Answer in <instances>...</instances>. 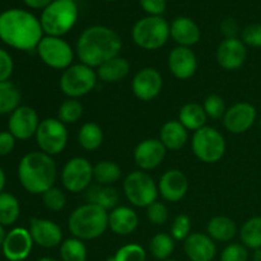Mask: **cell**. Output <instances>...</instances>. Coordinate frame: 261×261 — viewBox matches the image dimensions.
<instances>
[{
	"mask_svg": "<svg viewBox=\"0 0 261 261\" xmlns=\"http://www.w3.org/2000/svg\"><path fill=\"white\" fill-rule=\"evenodd\" d=\"M43 38L40 19L23 9H9L0 14V40L17 50L37 48Z\"/></svg>",
	"mask_w": 261,
	"mask_h": 261,
	"instance_id": "cell-1",
	"label": "cell"
},
{
	"mask_svg": "<svg viewBox=\"0 0 261 261\" xmlns=\"http://www.w3.org/2000/svg\"><path fill=\"white\" fill-rule=\"evenodd\" d=\"M122 47L120 36L106 25L86 28L76 41V55L91 68H98L107 60L119 56Z\"/></svg>",
	"mask_w": 261,
	"mask_h": 261,
	"instance_id": "cell-2",
	"label": "cell"
},
{
	"mask_svg": "<svg viewBox=\"0 0 261 261\" xmlns=\"http://www.w3.org/2000/svg\"><path fill=\"white\" fill-rule=\"evenodd\" d=\"M55 161L43 152H31L20 160L18 166V178L25 191L33 195L43 194L54 186L56 181Z\"/></svg>",
	"mask_w": 261,
	"mask_h": 261,
	"instance_id": "cell-3",
	"label": "cell"
},
{
	"mask_svg": "<svg viewBox=\"0 0 261 261\" xmlns=\"http://www.w3.org/2000/svg\"><path fill=\"white\" fill-rule=\"evenodd\" d=\"M68 228L73 237L82 241L98 239L109 228V212L94 204H84L70 214Z\"/></svg>",
	"mask_w": 261,
	"mask_h": 261,
	"instance_id": "cell-4",
	"label": "cell"
},
{
	"mask_svg": "<svg viewBox=\"0 0 261 261\" xmlns=\"http://www.w3.org/2000/svg\"><path fill=\"white\" fill-rule=\"evenodd\" d=\"M78 14L75 0H54L41 14L40 22L43 33L55 37L66 35L76 23Z\"/></svg>",
	"mask_w": 261,
	"mask_h": 261,
	"instance_id": "cell-5",
	"label": "cell"
},
{
	"mask_svg": "<svg viewBox=\"0 0 261 261\" xmlns=\"http://www.w3.org/2000/svg\"><path fill=\"white\" fill-rule=\"evenodd\" d=\"M134 42L144 50H158L171 37L170 24L163 17L148 15L134 24L132 31Z\"/></svg>",
	"mask_w": 261,
	"mask_h": 261,
	"instance_id": "cell-6",
	"label": "cell"
},
{
	"mask_svg": "<svg viewBox=\"0 0 261 261\" xmlns=\"http://www.w3.org/2000/svg\"><path fill=\"white\" fill-rule=\"evenodd\" d=\"M191 148L199 161L204 163H216L226 153V140L217 129L204 126L194 132Z\"/></svg>",
	"mask_w": 261,
	"mask_h": 261,
	"instance_id": "cell-7",
	"label": "cell"
},
{
	"mask_svg": "<svg viewBox=\"0 0 261 261\" xmlns=\"http://www.w3.org/2000/svg\"><path fill=\"white\" fill-rule=\"evenodd\" d=\"M97 73L86 64H75L65 69L60 78V89L69 98H79L93 91Z\"/></svg>",
	"mask_w": 261,
	"mask_h": 261,
	"instance_id": "cell-8",
	"label": "cell"
},
{
	"mask_svg": "<svg viewBox=\"0 0 261 261\" xmlns=\"http://www.w3.org/2000/svg\"><path fill=\"white\" fill-rule=\"evenodd\" d=\"M125 196L135 206L147 208L157 201L158 186L150 175L143 171H134L125 177L122 184Z\"/></svg>",
	"mask_w": 261,
	"mask_h": 261,
	"instance_id": "cell-9",
	"label": "cell"
},
{
	"mask_svg": "<svg viewBox=\"0 0 261 261\" xmlns=\"http://www.w3.org/2000/svg\"><path fill=\"white\" fill-rule=\"evenodd\" d=\"M36 142L41 152L56 155L63 152L68 143V130L59 119H45L38 125Z\"/></svg>",
	"mask_w": 261,
	"mask_h": 261,
	"instance_id": "cell-10",
	"label": "cell"
},
{
	"mask_svg": "<svg viewBox=\"0 0 261 261\" xmlns=\"http://www.w3.org/2000/svg\"><path fill=\"white\" fill-rule=\"evenodd\" d=\"M41 60L53 69H68L74 59L73 48L65 40L55 36H45L37 46Z\"/></svg>",
	"mask_w": 261,
	"mask_h": 261,
	"instance_id": "cell-11",
	"label": "cell"
},
{
	"mask_svg": "<svg viewBox=\"0 0 261 261\" xmlns=\"http://www.w3.org/2000/svg\"><path fill=\"white\" fill-rule=\"evenodd\" d=\"M93 180V166L87 158L74 157L65 163L61 171V182L70 193L87 190Z\"/></svg>",
	"mask_w": 261,
	"mask_h": 261,
	"instance_id": "cell-12",
	"label": "cell"
},
{
	"mask_svg": "<svg viewBox=\"0 0 261 261\" xmlns=\"http://www.w3.org/2000/svg\"><path fill=\"white\" fill-rule=\"evenodd\" d=\"M40 122L35 109L30 106H19L10 114L8 127L15 139L27 140L35 137Z\"/></svg>",
	"mask_w": 261,
	"mask_h": 261,
	"instance_id": "cell-13",
	"label": "cell"
},
{
	"mask_svg": "<svg viewBox=\"0 0 261 261\" xmlns=\"http://www.w3.org/2000/svg\"><path fill=\"white\" fill-rule=\"evenodd\" d=\"M33 240L30 231L17 227L9 231L3 242V254L9 261H24L32 251Z\"/></svg>",
	"mask_w": 261,
	"mask_h": 261,
	"instance_id": "cell-14",
	"label": "cell"
},
{
	"mask_svg": "<svg viewBox=\"0 0 261 261\" xmlns=\"http://www.w3.org/2000/svg\"><path fill=\"white\" fill-rule=\"evenodd\" d=\"M256 120V109L249 102H240L226 111L223 125L232 134H244L251 129Z\"/></svg>",
	"mask_w": 261,
	"mask_h": 261,
	"instance_id": "cell-15",
	"label": "cell"
},
{
	"mask_svg": "<svg viewBox=\"0 0 261 261\" xmlns=\"http://www.w3.org/2000/svg\"><path fill=\"white\" fill-rule=\"evenodd\" d=\"M163 81L160 71L154 68H144L135 74L132 88L135 97L142 101H152L162 91Z\"/></svg>",
	"mask_w": 261,
	"mask_h": 261,
	"instance_id": "cell-16",
	"label": "cell"
},
{
	"mask_svg": "<svg viewBox=\"0 0 261 261\" xmlns=\"http://www.w3.org/2000/svg\"><path fill=\"white\" fill-rule=\"evenodd\" d=\"M30 233L36 245L45 249L59 246L63 241V231L50 219L32 218L30 221Z\"/></svg>",
	"mask_w": 261,
	"mask_h": 261,
	"instance_id": "cell-17",
	"label": "cell"
},
{
	"mask_svg": "<svg viewBox=\"0 0 261 261\" xmlns=\"http://www.w3.org/2000/svg\"><path fill=\"white\" fill-rule=\"evenodd\" d=\"M246 45L240 38H226L217 48V61L226 70H237L246 60Z\"/></svg>",
	"mask_w": 261,
	"mask_h": 261,
	"instance_id": "cell-18",
	"label": "cell"
},
{
	"mask_svg": "<svg viewBox=\"0 0 261 261\" xmlns=\"http://www.w3.org/2000/svg\"><path fill=\"white\" fill-rule=\"evenodd\" d=\"M166 150L160 139H145L135 148L134 161L140 170H154L165 160Z\"/></svg>",
	"mask_w": 261,
	"mask_h": 261,
	"instance_id": "cell-19",
	"label": "cell"
},
{
	"mask_svg": "<svg viewBox=\"0 0 261 261\" xmlns=\"http://www.w3.org/2000/svg\"><path fill=\"white\" fill-rule=\"evenodd\" d=\"M189 190V181L185 173L180 170H168L162 175L158 182V193L165 200L177 203L182 200Z\"/></svg>",
	"mask_w": 261,
	"mask_h": 261,
	"instance_id": "cell-20",
	"label": "cell"
},
{
	"mask_svg": "<svg viewBox=\"0 0 261 261\" xmlns=\"http://www.w3.org/2000/svg\"><path fill=\"white\" fill-rule=\"evenodd\" d=\"M168 68L176 78L182 81L191 78L198 69L196 55L190 47L177 46L168 55Z\"/></svg>",
	"mask_w": 261,
	"mask_h": 261,
	"instance_id": "cell-21",
	"label": "cell"
},
{
	"mask_svg": "<svg viewBox=\"0 0 261 261\" xmlns=\"http://www.w3.org/2000/svg\"><path fill=\"white\" fill-rule=\"evenodd\" d=\"M184 250L190 261H213L217 246L208 234L195 232L184 241Z\"/></svg>",
	"mask_w": 261,
	"mask_h": 261,
	"instance_id": "cell-22",
	"label": "cell"
},
{
	"mask_svg": "<svg viewBox=\"0 0 261 261\" xmlns=\"http://www.w3.org/2000/svg\"><path fill=\"white\" fill-rule=\"evenodd\" d=\"M170 33L172 40L178 46L190 47L200 40V28L189 17H177L170 24Z\"/></svg>",
	"mask_w": 261,
	"mask_h": 261,
	"instance_id": "cell-23",
	"label": "cell"
},
{
	"mask_svg": "<svg viewBox=\"0 0 261 261\" xmlns=\"http://www.w3.org/2000/svg\"><path fill=\"white\" fill-rule=\"evenodd\" d=\"M139 224L138 214L129 206H116L109 213V227L119 236H127L137 229Z\"/></svg>",
	"mask_w": 261,
	"mask_h": 261,
	"instance_id": "cell-24",
	"label": "cell"
},
{
	"mask_svg": "<svg viewBox=\"0 0 261 261\" xmlns=\"http://www.w3.org/2000/svg\"><path fill=\"white\" fill-rule=\"evenodd\" d=\"M189 139L188 129L178 120L167 121L161 129L160 140L166 149L178 150L186 144Z\"/></svg>",
	"mask_w": 261,
	"mask_h": 261,
	"instance_id": "cell-25",
	"label": "cell"
},
{
	"mask_svg": "<svg viewBox=\"0 0 261 261\" xmlns=\"http://www.w3.org/2000/svg\"><path fill=\"white\" fill-rule=\"evenodd\" d=\"M86 199L89 204L98 205L102 209L109 212L116 208L117 203L120 200V195L116 189L112 188V186L97 184V185L89 186L87 189Z\"/></svg>",
	"mask_w": 261,
	"mask_h": 261,
	"instance_id": "cell-26",
	"label": "cell"
},
{
	"mask_svg": "<svg viewBox=\"0 0 261 261\" xmlns=\"http://www.w3.org/2000/svg\"><path fill=\"white\" fill-rule=\"evenodd\" d=\"M130 64L126 59L115 56L97 69V76L105 83H117L129 74Z\"/></svg>",
	"mask_w": 261,
	"mask_h": 261,
	"instance_id": "cell-27",
	"label": "cell"
},
{
	"mask_svg": "<svg viewBox=\"0 0 261 261\" xmlns=\"http://www.w3.org/2000/svg\"><path fill=\"white\" fill-rule=\"evenodd\" d=\"M208 236L213 241L229 242L237 233V227L233 219L229 217L217 216L209 221L206 226Z\"/></svg>",
	"mask_w": 261,
	"mask_h": 261,
	"instance_id": "cell-28",
	"label": "cell"
},
{
	"mask_svg": "<svg viewBox=\"0 0 261 261\" xmlns=\"http://www.w3.org/2000/svg\"><path fill=\"white\" fill-rule=\"evenodd\" d=\"M206 114L204 107L198 103H186L184 105L178 112V121L184 125L188 130L201 129L206 124Z\"/></svg>",
	"mask_w": 261,
	"mask_h": 261,
	"instance_id": "cell-29",
	"label": "cell"
},
{
	"mask_svg": "<svg viewBox=\"0 0 261 261\" xmlns=\"http://www.w3.org/2000/svg\"><path fill=\"white\" fill-rule=\"evenodd\" d=\"M20 91L14 83L0 82V115L12 114L19 107Z\"/></svg>",
	"mask_w": 261,
	"mask_h": 261,
	"instance_id": "cell-30",
	"label": "cell"
},
{
	"mask_svg": "<svg viewBox=\"0 0 261 261\" xmlns=\"http://www.w3.org/2000/svg\"><path fill=\"white\" fill-rule=\"evenodd\" d=\"M78 142L86 150L98 149L103 142V132L96 122H87L81 127L78 134Z\"/></svg>",
	"mask_w": 261,
	"mask_h": 261,
	"instance_id": "cell-31",
	"label": "cell"
},
{
	"mask_svg": "<svg viewBox=\"0 0 261 261\" xmlns=\"http://www.w3.org/2000/svg\"><path fill=\"white\" fill-rule=\"evenodd\" d=\"M121 177V168L112 161H101L93 166V180L99 185L112 186Z\"/></svg>",
	"mask_w": 261,
	"mask_h": 261,
	"instance_id": "cell-32",
	"label": "cell"
},
{
	"mask_svg": "<svg viewBox=\"0 0 261 261\" xmlns=\"http://www.w3.org/2000/svg\"><path fill=\"white\" fill-rule=\"evenodd\" d=\"M19 201L9 193L0 194V224L3 227L12 226L19 218Z\"/></svg>",
	"mask_w": 261,
	"mask_h": 261,
	"instance_id": "cell-33",
	"label": "cell"
},
{
	"mask_svg": "<svg viewBox=\"0 0 261 261\" xmlns=\"http://www.w3.org/2000/svg\"><path fill=\"white\" fill-rule=\"evenodd\" d=\"M240 239L247 249H261V217L250 218L240 229Z\"/></svg>",
	"mask_w": 261,
	"mask_h": 261,
	"instance_id": "cell-34",
	"label": "cell"
},
{
	"mask_svg": "<svg viewBox=\"0 0 261 261\" xmlns=\"http://www.w3.org/2000/svg\"><path fill=\"white\" fill-rule=\"evenodd\" d=\"M60 257L63 261H87L88 251L82 240L73 237L61 242Z\"/></svg>",
	"mask_w": 261,
	"mask_h": 261,
	"instance_id": "cell-35",
	"label": "cell"
},
{
	"mask_svg": "<svg viewBox=\"0 0 261 261\" xmlns=\"http://www.w3.org/2000/svg\"><path fill=\"white\" fill-rule=\"evenodd\" d=\"M149 249L153 256L157 260H168L175 250V240L172 239L171 234L158 233L150 240Z\"/></svg>",
	"mask_w": 261,
	"mask_h": 261,
	"instance_id": "cell-36",
	"label": "cell"
},
{
	"mask_svg": "<svg viewBox=\"0 0 261 261\" xmlns=\"http://www.w3.org/2000/svg\"><path fill=\"white\" fill-rule=\"evenodd\" d=\"M83 115V105L76 98H69L60 105L58 111L59 120L63 124H75Z\"/></svg>",
	"mask_w": 261,
	"mask_h": 261,
	"instance_id": "cell-37",
	"label": "cell"
},
{
	"mask_svg": "<svg viewBox=\"0 0 261 261\" xmlns=\"http://www.w3.org/2000/svg\"><path fill=\"white\" fill-rule=\"evenodd\" d=\"M109 261H147V252L140 245L127 244L109 257Z\"/></svg>",
	"mask_w": 261,
	"mask_h": 261,
	"instance_id": "cell-38",
	"label": "cell"
},
{
	"mask_svg": "<svg viewBox=\"0 0 261 261\" xmlns=\"http://www.w3.org/2000/svg\"><path fill=\"white\" fill-rule=\"evenodd\" d=\"M42 201L47 209L53 212H60L66 205V195L60 189L53 186L42 194Z\"/></svg>",
	"mask_w": 261,
	"mask_h": 261,
	"instance_id": "cell-39",
	"label": "cell"
},
{
	"mask_svg": "<svg viewBox=\"0 0 261 261\" xmlns=\"http://www.w3.org/2000/svg\"><path fill=\"white\" fill-rule=\"evenodd\" d=\"M203 107L206 116L214 120L222 119L227 111L223 98L221 96H218V94H211V96L206 97Z\"/></svg>",
	"mask_w": 261,
	"mask_h": 261,
	"instance_id": "cell-40",
	"label": "cell"
},
{
	"mask_svg": "<svg viewBox=\"0 0 261 261\" xmlns=\"http://www.w3.org/2000/svg\"><path fill=\"white\" fill-rule=\"evenodd\" d=\"M191 234V219L186 214H180L173 221L171 227V236L175 241H185Z\"/></svg>",
	"mask_w": 261,
	"mask_h": 261,
	"instance_id": "cell-41",
	"label": "cell"
},
{
	"mask_svg": "<svg viewBox=\"0 0 261 261\" xmlns=\"http://www.w3.org/2000/svg\"><path fill=\"white\" fill-rule=\"evenodd\" d=\"M249 250L242 244H231L224 247L221 254V261H247Z\"/></svg>",
	"mask_w": 261,
	"mask_h": 261,
	"instance_id": "cell-42",
	"label": "cell"
},
{
	"mask_svg": "<svg viewBox=\"0 0 261 261\" xmlns=\"http://www.w3.org/2000/svg\"><path fill=\"white\" fill-rule=\"evenodd\" d=\"M147 217L150 223L155 226H162L168 219V209L161 201H154L147 206Z\"/></svg>",
	"mask_w": 261,
	"mask_h": 261,
	"instance_id": "cell-43",
	"label": "cell"
},
{
	"mask_svg": "<svg viewBox=\"0 0 261 261\" xmlns=\"http://www.w3.org/2000/svg\"><path fill=\"white\" fill-rule=\"evenodd\" d=\"M241 41L250 47H261V24L252 23L241 32Z\"/></svg>",
	"mask_w": 261,
	"mask_h": 261,
	"instance_id": "cell-44",
	"label": "cell"
},
{
	"mask_svg": "<svg viewBox=\"0 0 261 261\" xmlns=\"http://www.w3.org/2000/svg\"><path fill=\"white\" fill-rule=\"evenodd\" d=\"M14 70L12 56L4 48H0V82H7Z\"/></svg>",
	"mask_w": 261,
	"mask_h": 261,
	"instance_id": "cell-45",
	"label": "cell"
},
{
	"mask_svg": "<svg viewBox=\"0 0 261 261\" xmlns=\"http://www.w3.org/2000/svg\"><path fill=\"white\" fill-rule=\"evenodd\" d=\"M139 4L145 13L149 15H157V17H162L167 7L166 0H139Z\"/></svg>",
	"mask_w": 261,
	"mask_h": 261,
	"instance_id": "cell-46",
	"label": "cell"
},
{
	"mask_svg": "<svg viewBox=\"0 0 261 261\" xmlns=\"http://www.w3.org/2000/svg\"><path fill=\"white\" fill-rule=\"evenodd\" d=\"M15 147V138L9 132L0 133V155L10 154Z\"/></svg>",
	"mask_w": 261,
	"mask_h": 261,
	"instance_id": "cell-47",
	"label": "cell"
},
{
	"mask_svg": "<svg viewBox=\"0 0 261 261\" xmlns=\"http://www.w3.org/2000/svg\"><path fill=\"white\" fill-rule=\"evenodd\" d=\"M239 30V23L233 18H227L221 24V31L226 38H237Z\"/></svg>",
	"mask_w": 261,
	"mask_h": 261,
	"instance_id": "cell-48",
	"label": "cell"
},
{
	"mask_svg": "<svg viewBox=\"0 0 261 261\" xmlns=\"http://www.w3.org/2000/svg\"><path fill=\"white\" fill-rule=\"evenodd\" d=\"M24 2V4L27 5V7L32 8V9H45V8H47L48 5L51 4V3L54 2V0H23Z\"/></svg>",
	"mask_w": 261,
	"mask_h": 261,
	"instance_id": "cell-49",
	"label": "cell"
},
{
	"mask_svg": "<svg viewBox=\"0 0 261 261\" xmlns=\"http://www.w3.org/2000/svg\"><path fill=\"white\" fill-rule=\"evenodd\" d=\"M5 182H7V177H5V173L3 171V168L0 167V194L3 193L5 188Z\"/></svg>",
	"mask_w": 261,
	"mask_h": 261,
	"instance_id": "cell-50",
	"label": "cell"
},
{
	"mask_svg": "<svg viewBox=\"0 0 261 261\" xmlns=\"http://www.w3.org/2000/svg\"><path fill=\"white\" fill-rule=\"evenodd\" d=\"M5 236H7V232L4 231V227H3L2 224H0V247L3 246V242H4Z\"/></svg>",
	"mask_w": 261,
	"mask_h": 261,
	"instance_id": "cell-51",
	"label": "cell"
},
{
	"mask_svg": "<svg viewBox=\"0 0 261 261\" xmlns=\"http://www.w3.org/2000/svg\"><path fill=\"white\" fill-rule=\"evenodd\" d=\"M252 261H261V249L254 250V255H252Z\"/></svg>",
	"mask_w": 261,
	"mask_h": 261,
	"instance_id": "cell-52",
	"label": "cell"
},
{
	"mask_svg": "<svg viewBox=\"0 0 261 261\" xmlns=\"http://www.w3.org/2000/svg\"><path fill=\"white\" fill-rule=\"evenodd\" d=\"M38 261H58V260L54 259V257H42V259H40Z\"/></svg>",
	"mask_w": 261,
	"mask_h": 261,
	"instance_id": "cell-53",
	"label": "cell"
},
{
	"mask_svg": "<svg viewBox=\"0 0 261 261\" xmlns=\"http://www.w3.org/2000/svg\"><path fill=\"white\" fill-rule=\"evenodd\" d=\"M165 261H178V260H175V259H168V260H165Z\"/></svg>",
	"mask_w": 261,
	"mask_h": 261,
	"instance_id": "cell-54",
	"label": "cell"
},
{
	"mask_svg": "<svg viewBox=\"0 0 261 261\" xmlns=\"http://www.w3.org/2000/svg\"><path fill=\"white\" fill-rule=\"evenodd\" d=\"M106 2H117V0H106Z\"/></svg>",
	"mask_w": 261,
	"mask_h": 261,
	"instance_id": "cell-55",
	"label": "cell"
},
{
	"mask_svg": "<svg viewBox=\"0 0 261 261\" xmlns=\"http://www.w3.org/2000/svg\"><path fill=\"white\" fill-rule=\"evenodd\" d=\"M260 126H261V120H260Z\"/></svg>",
	"mask_w": 261,
	"mask_h": 261,
	"instance_id": "cell-56",
	"label": "cell"
},
{
	"mask_svg": "<svg viewBox=\"0 0 261 261\" xmlns=\"http://www.w3.org/2000/svg\"><path fill=\"white\" fill-rule=\"evenodd\" d=\"M24 261H25V260H24Z\"/></svg>",
	"mask_w": 261,
	"mask_h": 261,
	"instance_id": "cell-57",
	"label": "cell"
}]
</instances>
